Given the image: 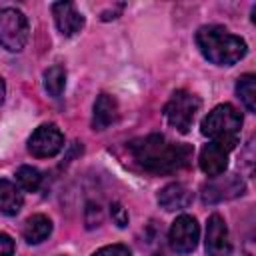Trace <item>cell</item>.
Returning a JSON list of instances; mask_svg holds the SVG:
<instances>
[{"label": "cell", "mask_w": 256, "mask_h": 256, "mask_svg": "<svg viewBox=\"0 0 256 256\" xmlns=\"http://www.w3.org/2000/svg\"><path fill=\"white\" fill-rule=\"evenodd\" d=\"M130 152L134 160L148 172L170 174L182 170L190 164L192 148L168 140L162 134H150L130 142Z\"/></svg>", "instance_id": "obj_1"}, {"label": "cell", "mask_w": 256, "mask_h": 256, "mask_svg": "<svg viewBox=\"0 0 256 256\" xmlns=\"http://www.w3.org/2000/svg\"><path fill=\"white\" fill-rule=\"evenodd\" d=\"M196 44L206 60L218 66H232L238 60L246 56V42L228 32L222 26L210 24V26H200L196 32Z\"/></svg>", "instance_id": "obj_2"}, {"label": "cell", "mask_w": 256, "mask_h": 256, "mask_svg": "<svg viewBox=\"0 0 256 256\" xmlns=\"http://www.w3.org/2000/svg\"><path fill=\"white\" fill-rule=\"evenodd\" d=\"M242 128V116L232 104H218L202 120V134L210 142L226 148L228 152L238 144Z\"/></svg>", "instance_id": "obj_3"}, {"label": "cell", "mask_w": 256, "mask_h": 256, "mask_svg": "<svg viewBox=\"0 0 256 256\" xmlns=\"http://www.w3.org/2000/svg\"><path fill=\"white\" fill-rule=\"evenodd\" d=\"M198 110H200L198 96H194L186 90H176L164 106V116L172 128L186 134L192 128V122H194Z\"/></svg>", "instance_id": "obj_4"}, {"label": "cell", "mask_w": 256, "mask_h": 256, "mask_svg": "<svg viewBox=\"0 0 256 256\" xmlns=\"http://www.w3.org/2000/svg\"><path fill=\"white\" fill-rule=\"evenodd\" d=\"M28 18L18 8L0 10V44L10 52H20L28 42Z\"/></svg>", "instance_id": "obj_5"}, {"label": "cell", "mask_w": 256, "mask_h": 256, "mask_svg": "<svg viewBox=\"0 0 256 256\" xmlns=\"http://www.w3.org/2000/svg\"><path fill=\"white\" fill-rule=\"evenodd\" d=\"M62 146H64V134L56 124L38 126L28 140V150L36 158H52L62 150Z\"/></svg>", "instance_id": "obj_6"}, {"label": "cell", "mask_w": 256, "mask_h": 256, "mask_svg": "<svg viewBox=\"0 0 256 256\" xmlns=\"http://www.w3.org/2000/svg\"><path fill=\"white\" fill-rule=\"evenodd\" d=\"M198 238H200V228H198V222L194 216L182 214L172 222L168 240H170V246L174 252L190 254L198 246Z\"/></svg>", "instance_id": "obj_7"}, {"label": "cell", "mask_w": 256, "mask_h": 256, "mask_svg": "<svg viewBox=\"0 0 256 256\" xmlns=\"http://www.w3.org/2000/svg\"><path fill=\"white\" fill-rule=\"evenodd\" d=\"M242 194H244V182L236 174H226V176L220 174L202 188V198L204 202H210V204L228 200L234 196H242Z\"/></svg>", "instance_id": "obj_8"}, {"label": "cell", "mask_w": 256, "mask_h": 256, "mask_svg": "<svg viewBox=\"0 0 256 256\" xmlns=\"http://www.w3.org/2000/svg\"><path fill=\"white\" fill-rule=\"evenodd\" d=\"M206 252L208 256H230L232 242L228 226L220 214H212L206 224Z\"/></svg>", "instance_id": "obj_9"}, {"label": "cell", "mask_w": 256, "mask_h": 256, "mask_svg": "<svg viewBox=\"0 0 256 256\" xmlns=\"http://www.w3.org/2000/svg\"><path fill=\"white\" fill-rule=\"evenodd\" d=\"M52 16L62 36H74L84 28V16L76 10L72 2H54Z\"/></svg>", "instance_id": "obj_10"}, {"label": "cell", "mask_w": 256, "mask_h": 256, "mask_svg": "<svg viewBox=\"0 0 256 256\" xmlns=\"http://www.w3.org/2000/svg\"><path fill=\"white\" fill-rule=\"evenodd\" d=\"M198 164H200V168H202V172L206 176L216 178V176L224 174V170L228 166V150L218 146V144H214V142H210L200 150Z\"/></svg>", "instance_id": "obj_11"}, {"label": "cell", "mask_w": 256, "mask_h": 256, "mask_svg": "<svg viewBox=\"0 0 256 256\" xmlns=\"http://www.w3.org/2000/svg\"><path fill=\"white\" fill-rule=\"evenodd\" d=\"M190 202H192V190L180 182H172L158 192V204L168 212L184 210L190 206Z\"/></svg>", "instance_id": "obj_12"}, {"label": "cell", "mask_w": 256, "mask_h": 256, "mask_svg": "<svg viewBox=\"0 0 256 256\" xmlns=\"http://www.w3.org/2000/svg\"><path fill=\"white\" fill-rule=\"evenodd\" d=\"M118 118V102L110 94H100L94 102V114H92V126L96 130H104L110 124H114Z\"/></svg>", "instance_id": "obj_13"}, {"label": "cell", "mask_w": 256, "mask_h": 256, "mask_svg": "<svg viewBox=\"0 0 256 256\" xmlns=\"http://www.w3.org/2000/svg\"><path fill=\"white\" fill-rule=\"evenodd\" d=\"M52 232V222L48 216L44 214H34L30 216L26 222H24V228H22V236L28 244H40L44 242Z\"/></svg>", "instance_id": "obj_14"}, {"label": "cell", "mask_w": 256, "mask_h": 256, "mask_svg": "<svg viewBox=\"0 0 256 256\" xmlns=\"http://www.w3.org/2000/svg\"><path fill=\"white\" fill-rule=\"evenodd\" d=\"M24 204L20 188L10 180H0V212L6 216H16Z\"/></svg>", "instance_id": "obj_15"}, {"label": "cell", "mask_w": 256, "mask_h": 256, "mask_svg": "<svg viewBox=\"0 0 256 256\" xmlns=\"http://www.w3.org/2000/svg\"><path fill=\"white\" fill-rule=\"evenodd\" d=\"M254 80H256L254 74H244L236 82V94L248 112L256 110V84H254Z\"/></svg>", "instance_id": "obj_16"}, {"label": "cell", "mask_w": 256, "mask_h": 256, "mask_svg": "<svg viewBox=\"0 0 256 256\" xmlns=\"http://www.w3.org/2000/svg\"><path fill=\"white\" fill-rule=\"evenodd\" d=\"M64 86H66V70L60 66V64H54L50 66L46 72H44V88L50 96L58 98L62 92H64Z\"/></svg>", "instance_id": "obj_17"}, {"label": "cell", "mask_w": 256, "mask_h": 256, "mask_svg": "<svg viewBox=\"0 0 256 256\" xmlns=\"http://www.w3.org/2000/svg\"><path fill=\"white\" fill-rule=\"evenodd\" d=\"M16 182L24 192H36L40 188L42 174H40V170H36L32 166H20L16 170Z\"/></svg>", "instance_id": "obj_18"}, {"label": "cell", "mask_w": 256, "mask_h": 256, "mask_svg": "<svg viewBox=\"0 0 256 256\" xmlns=\"http://www.w3.org/2000/svg\"><path fill=\"white\" fill-rule=\"evenodd\" d=\"M92 256H132V254H130L128 246H124V244H110V246L96 250Z\"/></svg>", "instance_id": "obj_19"}, {"label": "cell", "mask_w": 256, "mask_h": 256, "mask_svg": "<svg viewBox=\"0 0 256 256\" xmlns=\"http://www.w3.org/2000/svg\"><path fill=\"white\" fill-rule=\"evenodd\" d=\"M110 214H112V220H114L120 228H124V226L128 224V212L124 210V206H122V204L114 202V204L110 206Z\"/></svg>", "instance_id": "obj_20"}, {"label": "cell", "mask_w": 256, "mask_h": 256, "mask_svg": "<svg viewBox=\"0 0 256 256\" xmlns=\"http://www.w3.org/2000/svg\"><path fill=\"white\" fill-rule=\"evenodd\" d=\"M12 254H14V240L8 234L0 232V256H12Z\"/></svg>", "instance_id": "obj_21"}, {"label": "cell", "mask_w": 256, "mask_h": 256, "mask_svg": "<svg viewBox=\"0 0 256 256\" xmlns=\"http://www.w3.org/2000/svg\"><path fill=\"white\" fill-rule=\"evenodd\" d=\"M4 96H6V86H4V80L0 78V104L4 102Z\"/></svg>", "instance_id": "obj_22"}]
</instances>
